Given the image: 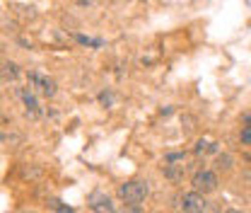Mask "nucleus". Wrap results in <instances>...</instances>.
I'll return each mask as SVG.
<instances>
[{"label": "nucleus", "mask_w": 251, "mask_h": 213, "mask_svg": "<svg viewBox=\"0 0 251 213\" xmlns=\"http://www.w3.org/2000/svg\"><path fill=\"white\" fill-rule=\"evenodd\" d=\"M148 194H150V186L148 182H140V180H130L119 186V196L128 204H140V201H145Z\"/></svg>", "instance_id": "1"}, {"label": "nucleus", "mask_w": 251, "mask_h": 213, "mask_svg": "<svg viewBox=\"0 0 251 213\" xmlns=\"http://www.w3.org/2000/svg\"><path fill=\"white\" fill-rule=\"evenodd\" d=\"M215 189H218V175L213 170H201L193 175V191L196 194L203 196V194H210Z\"/></svg>", "instance_id": "2"}, {"label": "nucleus", "mask_w": 251, "mask_h": 213, "mask_svg": "<svg viewBox=\"0 0 251 213\" xmlns=\"http://www.w3.org/2000/svg\"><path fill=\"white\" fill-rule=\"evenodd\" d=\"M205 206H208L205 199L201 194H196V191H188V194L181 196V209H184V213H203Z\"/></svg>", "instance_id": "3"}, {"label": "nucleus", "mask_w": 251, "mask_h": 213, "mask_svg": "<svg viewBox=\"0 0 251 213\" xmlns=\"http://www.w3.org/2000/svg\"><path fill=\"white\" fill-rule=\"evenodd\" d=\"M22 99H25V107H27V109H25V112H27V117H29V119H39V117H41V109H39L36 97H34L29 90H25L22 92Z\"/></svg>", "instance_id": "4"}, {"label": "nucleus", "mask_w": 251, "mask_h": 213, "mask_svg": "<svg viewBox=\"0 0 251 213\" xmlns=\"http://www.w3.org/2000/svg\"><path fill=\"white\" fill-rule=\"evenodd\" d=\"M92 211L94 213H116V206L109 196H101V199H94L92 201Z\"/></svg>", "instance_id": "5"}, {"label": "nucleus", "mask_w": 251, "mask_h": 213, "mask_svg": "<svg viewBox=\"0 0 251 213\" xmlns=\"http://www.w3.org/2000/svg\"><path fill=\"white\" fill-rule=\"evenodd\" d=\"M184 172H186V167H184V165H164V177H167V180H172V182L184 180Z\"/></svg>", "instance_id": "6"}, {"label": "nucleus", "mask_w": 251, "mask_h": 213, "mask_svg": "<svg viewBox=\"0 0 251 213\" xmlns=\"http://www.w3.org/2000/svg\"><path fill=\"white\" fill-rule=\"evenodd\" d=\"M193 152H196V155H205V152H218V143H210V141L201 138V141L196 143Z\"/></svg>", "instance_id": "7"}, {"label": "nucleus", "mask_w": 251, "mask_h": 213, "mask_svg": "<svg viewBox=\"0 0 251 213\" xmlns=\"http://www.w3.org/2000/svg\"><path fill=\"white\" fill-rule=\"evenodd\" d=\"M0 68H2V70H0V78H5V80H12V78L20 75V70H17L15 63H2Z\"/></svg>", "instance_id": "8"}, {"label": "nucleus", "mask_w": 251, "mask_h": 213, "mask_svg": "<svg viewBox=\"0 0 251 213\" xmlns=\"http://www.w3.org/2000/svg\"><path fill=\"white\" fill-rule=\"evenodd\" d=\"M215 167H218V170H222V172H227V170L232 167V155H227V152H225V155H218Z\"/></svg>", "instance_id": "9"}, {"label": "nucleus", "mask_w": 251, "mask_h": 213, "mask_svg": "<svg viewBox=\"0 0 251 213\" xmlns=\"http://www.w3.org/2000/svg\"><path fill=\"white\" fill-rule=\"evenodd\" d=\"M12 7H17L25 17H34L36 12H34V5H22V2H12Z\"/></svg>", "instance_id": "10"}, {"label": "nucleus", "mask_w": 251, "mask_h": 213, "mask_svg": "<svg viewBox=\"0 0 251 213\" xmlns=\"http://www.w3.org/2000/svg\"><path fill=\"white\" fill-rule=\"evenodd\" d=\"M44 170L41 167H22V177H41Z\"/></svg>", "instance_id": "11"}, {"label": "nucleus", "mask_w": 251, "mask_h": 213, "mask_svg": "<svg viewBox=\"0 0 251 213\" xmlns=\"http://www.w3.org/2000/svg\"><path fill=\"white\" fill-rule=\"evenodd\" d=\"M184 157H186L184 152H169V155L164 157V162H167V165H174V162H184Z\"/></svg>", "instance_id": "12"}, {"label": "nucleus", "mask_w": 251, "mask_h": 213, "mask_svg": "<svg viewBox=\"0 0 251 213\" xmlns=\"http://www.w3.org/2000/svg\"><path fill=\"white\" fill-rule=\"evenodd\" d=\"M124 213H143V209H140V204H126Z\"/></svg>", "instance_id": "13"}, {"label": "nucleus", "mask_w": 251, "mask_h": 213, "mask_svg": "<svg viewBox=\"0 0 251 213\" xmlns=\"http://www.w3.org/2000/svg\"><path fill=\"white\" fill-rule=\"evenodd\" d=\"M242 143H251V126H244V131H242Z\"/></svg>", "instance_id": "14"}, {"label": "nucleus", "mask_w": 251, "mask_h": 213, "mask_svg": "<svg viewBox=\"0 0 251 213\" xmlns=\"http://www.w3.org/2000/svg\"><path fill=\"white\" fill-rule=\"evenodd\" d=\"M99 99H101V104H111V99H114V97H111L109 92H101V94H99Z\"/></svg>", "instance_id": "15"}, {"label": "nucleus", "mask_w": 251, "mask_h": 213, "mask_svg": "<svg viewBox=\"0 0 251 213\" xmlns=\"http://www.w3.org/2000/svg\"><path fill=\"white\" fill-rule=\"evenodd\" d=\"M227 213H244V211H237V209H229Z\"/></svg>", "instance_id": "16"}, {"label": "nucleus", "mask_w": 251, "mask_h": 213, "mask_svg": "<svg viewBox=\"0 0 251 213\" xmlns=\"http://www.w3.org/2000/svg\"><path fill=\"white\" fill-rule=\"evenodd\" d=\"M22 213H36V211H22Z\"/></svg>", "instance_id": "17"}, {"label": "nucleus", "mask_w": 251, "mask_h": 213, "mask_svg": "<svg viewBox=\"0 0 251 213\" xmlns=\"http://www.w3.org/2000/svg\"><path fill=\"white\" fill-rule=\"evenodd\" d=\"M2 138H5V136H2V133H0V141H2Z\"/></svg>", "instance_id": "18"}]
</instances>
